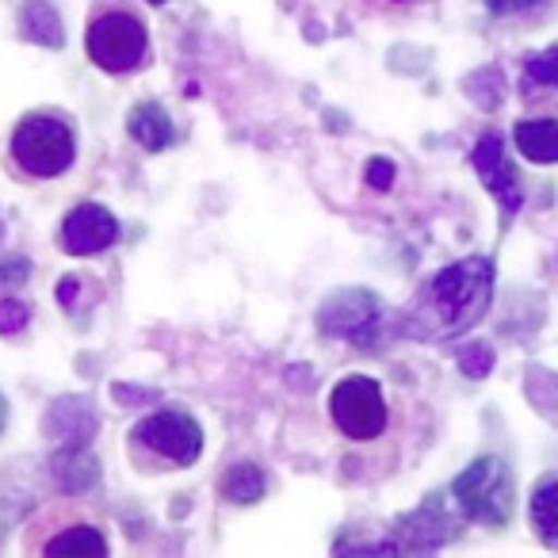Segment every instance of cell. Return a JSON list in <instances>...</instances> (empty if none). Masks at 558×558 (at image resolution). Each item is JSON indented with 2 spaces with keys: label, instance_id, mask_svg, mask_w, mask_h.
I'll list each match as a JSON object with an SVG mask.
<instances>
[{
  "label": "cell",
  "instance_id": "cell-1",
  "mask_svg": "<svg viewBox=\"0 0 558 558\" xmlns=\"http://www.w3.org/2000/svg\"><path fill=\"white\" fill-rule=\"evenodd\" d=\"M425 306L436 322V333L451 337L471 329L482 314L489 311V295H494V264L486 256H471L451 268L436 271L433 283L425 291Z\"/></svg>",
  "mask_w": 558,
  "mask_h": 558
},
{
  "label": "cell",
  "instance_id": "cell-23",
  "mask_svg": "<svg viewBox=\"0 0 558 558\" xmlns=\"http://www.w3.org/2000/svg\"><path fill=\"white\" fill-rule=\"evenodd\" d=\"M73 295H77V276H65L62 283H58V299H62V306H73Z\"/></svg>",
  "mask_w": 558,
  "mask_h": 558
},
{
  "label": "cell",
  "instance_id": "cell-24",
  "mask_svg": "<svg viewBox=\"0 0 558 558\" xmlns=\"http://www.w3.org/2000/svg\"><path fill=\"white\" fill-rule=\"evenodd\" d=\"M154 398V390H126V387H116V402H146Z\"/></svg>",
  "mask_w": 558,
  "mask_h": 558
},
{
  "label": "cell",
  "instance_id": "cell-21",
  "mask_svg": "<svg viewBox=\"0 0 558 558\" xmlns=\"http://www.w3.org/2000/svg\"><path fill=\"white\" fill-rule=\"evenodd\" d=\"M395 161H387V157H372L367 161V184L375 187V192H387L390 184H395Z\"/></svg>",
  "mask_w": 558,
  "mask_h": 558
},
{
  "label": "cell",
  "instance_id": "cell-22",
  "mask_svg": "<svg viewBox=\"0 0 558 558\" xmlns=\"http://www.w3.org/2000/svg\"><path fill=\"white\" fill-rule=\"evenodd\" d=\"M459 364H463V372H466V375H474V379H478V375H486V372H489V364H494V360H489V349H486V344H471V349L463 352V360H459Z\"/></svg>",
  "mask_w": 558,
  "mask_h": 558
},
{
  "label": "cell",
  "instance_id": "cell-9",
  "mask_svg": "<svg viewBox=\"0 0 558 558\" xmlns=\"http://www.w3.org/2000/svg\"><path fill=\"white\" fill-rule=\"evenodd\" d=\"M471 161H474V169H478L482 184L497 195V203H501L509 215H517L520 203H524V195H520V184H517V172H512V165L505 161L501 138H497V134H486V138L474 146Z\"/></svg>",
  "mask_w": 558,
  "mask_h": 558
},
{
  "label": "cell",
  "instance_id": "cell-11",
  "mask_svg": "<svg viewBox=\"0 0 558 558\" xmlns=\"http://www.w3.org/2000/svg\"><path fill=\"white\" fill-rule=\"evenodd\" d=\"M527 524H532L535 539H539L543 547L558 550V474H547V478L532 489Z\"/></svg>",
  "mask_w": 558,
  "mask_h": 558
},
{
  "label": "cell",
  "instance_id": "cell-12",
  "mask_svg": "<svg viewBox=\"0 0 558 558\" xmlns=\"http://www.w3.org/2000/svg\"><path fill=\"white\" fill-rule=\"evenodd\" d=\"M517 149L535 165H555L558 161V119H520L517 131Z\"/></svg>",
  "mask_w": 558,
  "mask_h": 558
},
{
  "label": "cell",
  "instance_id": "cell-13",
  "mask_svg": "<svg viewBox=\"0 0 558 558\" xmlns=\"http://www.w3.org/2000/svg\"><path fill=\"white\" fill-rule=\"evenodd\" d=\"M20 35L27 43H39V47H62L65 43V32H62V20L58 12L50 9L47 0H27L24 12H20Z\"/></svg>",
  "mask_w": 558,
  "mask_h": 558
},
{
  "label": "cell",
  "instance_id": "cell-19",
  "mask_svg": "<svg viewBox=\"0 0 558 558\" xmlns=\"http://www.w3.org/2000/svg\"><path fill=\"white\" fill-rule=\"evenodd\" d=\"M524 77L539 88H558V47L543 50V54L527 58L524 65Z\"/></svg>",
  "mask_w": 558,
  "mask_h": 558
},
{
  "label": "cell",
  "instance_id": "cell-25",
  "mask_svg": "<svg viewBox=\"0 0 558 558\" xmlns=\"http://www.w3.org/2000/svg\"><path fill=\"white\" fill-rule=\"evenodd\" d=\"M4 417H9V405H4V398H0V428H4Z\"/></svg>",
  "mask_w": 558,
  "mask_h": 558
},
{
  "label": "cell",
  "instance_id": "cell-20",
  "mask_svg": "<svg viewBox=\"0 0 558 558\" xmlns=\"http://www.w3.org/2000/svg\"><path fill=\"white\" fill-rule=\"evenodd\" d=\"M27 318H32L27 303H20V299H0V333H20V329L27 326Z\"/></svg>",
  "mask_w": 558,
  "mask_h": 558
},
{
  "label": "cell",
  "instance_id": "cell-16",
  "mask_svg": "<svg viewBox=\"0 0 558 558\" xmlns=\"http://www.w3.org/2000/svg\"><path fill=\"white\" fill-rule=\"evenodd\" d=\"M264 471L260 466H253V463H238V466H230L226 471V478H222V494L230 497L233 505H253V501H260L264 497Z\"/></svg>",
  "mask_w": 558,
  "mask_h": 558
},
{
  "label": "cell",
  "instance_id": "cell-8",
  "mask_svg": "<svg viewBox=\"0 0 558 558\" xmlns=\"http://www.w3.org/2000/svg\"><path fill=\"white\" fill-rule=\"evenodd\" d=\"M119 241V222L108 207L100 203H85V207L70 210L62 222V248L70 256H93L104 253Z\"/></svg>",
  "mask_w": 558,
  "mask_h": 558
},
{
  "label": "cell",
  "instance_id": "cell-10",
  "mask_svg": "<svg viewBox=\"0 0 558 558\" xmlns=\"http://www.w3.org/2000/svg\"><path fill=\"white\" fill-rule=\"evenodd\" d=\"M96 433V413L81 398H62L47 413V436L58 440V448H85Z\"/></svg>",
  "mask_w": 558,
  "mask_h": 558
},
{
  "label": "cell",
  "instance_id": "cell-26",
  "mask_svg": "<svg viewBox=\"0 0 558 558\" xmlns=\"http://www.w3.org/2000/svg\"><path fill=\"white\" fill-rule=\"evenodd\" d=\"M149 4H165V0H149Z\"/></svg>",
  "mask_w": 558,
  "mask_h": 558
},
{
  "label": "cell",
  "instance_id": "cell-6",
  "mask_svg": "<svg viewBox=\"0 0 558 558\" xmlns=\"http://www.w3.org/2000/svg\"><path fill=\"white\" fill-rule=\"evenodd\" d=\"M134 444L157 451V456L169 459V463L192 466L203 451V428L195 425V417H187V413L161 410V413H149V417L138 421Z\"/></svg>",
  "mask_w": 558,
  "mask_h": 558
},
{
  "label": "cell",
  "instance_id": "cell-7",
  "mask_svg": "<svg viewBox=\"0 0 558 558\" xmlns=\"http://www.w3.org/2000/svg\"><path fill=\"white\" fill-rule=\"evenodd\" d=\"M318 326L326 337H344L356 349H372L379 337V303L372 291H341L322 306Z\"/></svg>",
  "mask_w": 558,
  "mask_h": 558
},
{
  "label": "cell",
  "instance_id": "cell-14",
  "mask_svg": "<svg viewBox=\"0 0 558 558\" xmlns=\"http://www.w3.org/2000/svg\"><path fill=\"white\" fill-rule=\"evenodd\" d=\"M131 138L138 142L142 149H149V154H157V149H165L172 142V123L169 116H165L161 104H138L131 116Z\"/></svg>",
  "mask_w": 558,
  "mask_h": 558
},
{
  "label": "cell",
  "instance_id": "cell-15",
  "mask_svg": "<svg viewBox=\"0 0 558 558\" xmlns=\"http://www.w3.org/2000/svg\"><path fill=\"white\" fill-rule=\"evenodd\" d=\"M54 474H58V482H62L65 489H85V486H93V482H96L100 466H96V459H88L85 448H58Z\"/></svg>",
  "mask_w": 558,
  "mask_h": 558
},
{
  "label": "cell",
  "instance_id": "cell-17",
  "mask_svg": "<svg viewBox=\"0 0 558 558\" xmlns=\"http://www.w3.org/2000/svg\"><path fill=\"white\" fill-rule=\"evenodd\" d=\"M47 555H108V543L96 527H70L47 547Z\"/></svg>",
  "mask_w": 558,
  "mask_h": 558
},
{
  "label": "cell",
  "instance_id": "cell-18",
  "mask_svg": "<svg viewBox=\"0 0 558 558\" xmlns=\"http://www.w3.org/2000/svg\"><path fill=\"white\" fill-rule=\"evenodd\" d=\"M555 4L558 0H486V9L494 12L497 20H532V24L550 16Z\"/></svg>",
  "mask_w": 558,
  "mask_h": 558
},
{
  "label": "cell",
  "instance_id": "cell-2",
  "mask_svg": "<svg viewBox=\"0 0 558 558\" xmlns=\"http://www.w3.org/2000/svg\"><path fill=\"white\" fill-rule=\"evenodd\" d=\"M456 501L474 524L486 527H505L512 520V505H517V482L512 471L497 456H486L478 463H471L456 478Z\"/></svg>",
  "mask_w": 558,
  "mask_h": 558
},
{
  "label": "cell",
  "instance_id": "cell-5",
  "mask_svg": "<svg viewBox=\"0 0 558 558\" xmlns=\"http://www.w3.org/2000/svg\"><path fill=\"white\" fill-rule=\"evenodd\" d=\"M329 413H333L337 428H341L349 440H375L387 428V402H383V390L375 379L364 375H349L333 387L329 398Z\"/></svg>",
  "mask_w": 558,
  "mask_h": 558
},
{
  "label": "cell",
  "instance_id": "cell-4",
  "mask_svg": "<svg viewBox=\"0 0 558 558\" xmlns=\"http://www.w3.org/2000/svg\"><path fill=\"white\" fill-rule=\"evenodd\" d=\"M88 58L100 65L104 73H131L146 62L149 35L142 27V20H134L131 12H104L100 20H93L85 35Z\"/></svg>",
  "mask_w": 558,
  "mask_h": 558
},
{
  "label": "cell",
  "instance_id": "cell-3",
  "mask_svg": "<svg viewBox=\"0 0 558 558\" xmlns=\"http://www.w3.org/2000/svg\"><path fill=\"white\" fill-rule=\"evenodd\" d=\"M12 157L32 177H62L77 157V142L62 119L27 116L12 134Z\"/></svg>",
  "mask_w": 558,
  "mask_h": 558
}]
</instances>
